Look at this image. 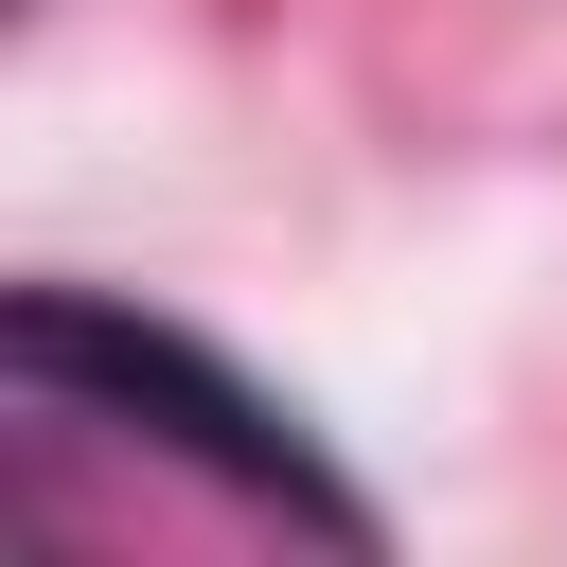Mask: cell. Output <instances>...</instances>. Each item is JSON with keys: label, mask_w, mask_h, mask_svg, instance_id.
I'll return each mask as SVG.
<instances>
[{"label": "cell", "mask_w": 567, "mask_h": 567, "mask_svg": "<svg viewBox=\"0 0 567 567\" xmlns=\"http://www.w3.org/2000/svg\"><path fill=\"white\" fill-rule=\"evenodd\" d=\"M0 372H18V390H35L53 425H124V443L159 425V443H177L195 478H230L248 514H301V532L372 549V514H354V496L319 478V443H301V425L266 408V390H230V372H213L195 337L124 319V301H71V284H35V301L0 319Z\"/></svg>", "instance_id": "cell-1"}]
</instances>
